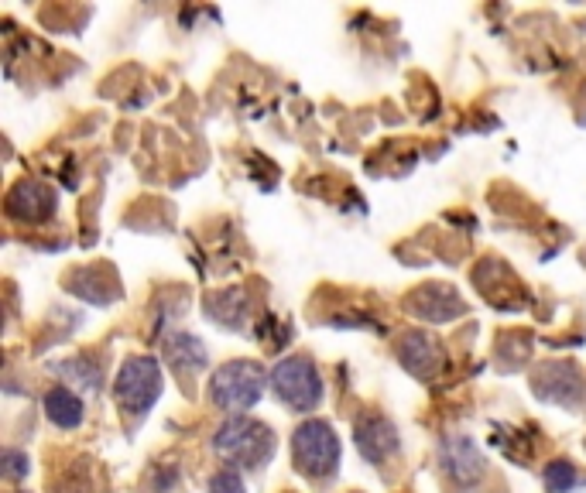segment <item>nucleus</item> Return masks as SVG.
<instances>
[{"mask_svg": "<svg viewBox=\"0 0 586 493\" xmlns=\"http://www.w3.org/2000/svg\"><path fill=\"white\" fill-rule=\"evenodd\" d=\"M213 449L223 459H230V463L247 466V470H261L275 456V435H271L268 425L254 422V418H230L213 435Z\"/></svg>", "mask_w": 586, "mask_h": 493, "instance_id": "obj_1", "label": "nucleus"}, {"mask_svg": "<svg viewBox=\"0 0 586 493\" xmlns=\"http://www.w3.org/2000/svg\"><path fill=\"white\" fill-rule=\"evenodd\" d=\"M292 456L295 470L312 476V480H329L340 466V439H336L333 425L319 422H302L292 435Z\"/></svg>", "mask_w": 586, "mask_h": 493, "instance_id": "obj_2", "label": "nucleus"}, {"mask_svg": "<svg viewBox=\"0 0 586 493\" xmlns=\"http://www.w3.org/2000/svg\"><path fill=\"white\" fill-rule=\"evenodd\" d=\"M264 384H268V377L254 360H230L213 374L210 398L223 411H247L261 401Z\"/></svg>", "mask_w": 586, "mask_h": 493, "instance_id": "obj_3", "label": "nucleus"}, {"mask_svg": "<svg viewBox=\"0 0 586 493\" xmlns=\"http://www.w3.org/2000/svg\"><path fill=\"white\" fill-rule=\"evenodd\" d=\"M114 398L120 411L127 415H144L158 398H162V367L155 357H131L117 370L114 381Z\"/></svg>", "mask_w": 586, "mask_h": 493, "instance_id": "obj_4", "label": "nucleus"}, {"mask_svg": "<svg viewBox=\"0 0 586 493\" xmlns=\"http://www.w3.org/2000/svg\"><path fill=\"white\" fill-rule=\"evenodd\" d=\"M271 387L278 401L288 404L292 411H312L323 401V377L309 357H285L271 370Z\"/></svg>", "mask_w": 586, "mask_h": 493, "instance_id": "obj_5", "label": "nucleus"}, {"mask_svg": "<svg viewBox=\"0 0 586 493\" xmlns=\"http://www.w3.org/2000/svg\"><path fill=\"white\" fill-rule=\"evenodd\" d=\"M535 394L549 404H563V408H576L583 398V374L576 363L569 360H556L545 363V367L535 374Z\"/></svg>", "mask_w": 586, "mask_h": 493, "instance_id": "obj_6", "label": "nucleus"}, {"mask_svg": "<svg viewBox=\"0 0 586 493\" xmlns=\"http://www.w3.org/2000/svg\"><path fill=\"white\" fill-rule=\"evenodd\" d=\"M439 463H443V473L456 487H473L484 476V456H480V449L473 446V439H467V435L446 439L443 449H439Z\"/></svg>", "mask_w": 586, "mask_h": 493, "instance_id": "obj_7", "label": "nucleus"}, {"mask_svg": "<svg viewBox=\"0 0 586 493\" xmlns=\"http://www.w3.org/2000/svg\"><path fill=\"white\" fill-rule=\"evenodd\" d=\"M353 442L367 463H384L398 452V432L384 415H364L353 425Z\"/></svg>", "mask_w": 586, "mask_h": 493, "instance_id": "obj_8", "label": "nucleus"}, {"mask_svg": "<svg viewBox=\"0 0 586 493\" xmlns=\"http://www.w3.org/2000/svg\"><path fill=\"white\" fill-rule=\"evenodd\" d=\"M55 213V192L42 182H18L7 196V216L21 223H45Z\"/></svg>", "mask_w": 586, "mask_h": 493, "instance_id": "obj_9", "label": "nucleus"}, {"mask_svg": "<svg viewBox=\"0 0 586 493\" xmlns=\"http://www.w3.org/2000/svg\"><path fill=\"white\" fill-rule=\"evenodd\" d=\"M467 305L460 302V295L449 285H422L415 295H408V312H415L425 322H449L456 315H463Z\"/></svg>", "mask_w": 586, "mask_h": 493, "instance_id": "obj_10", "label": "nucleus"}, {"mask_svg": "<svg viewBox=\"0 0 586 493\" xmlns=\"http://www.w3.org/2000/svg\"><path fill=\"white\" fill-rule=\"evenodd\" d=\"M398 357H401V363H405L408 374H415L419 381H429V377L439 370V363H443V353H439V346L432 343V336H425V333L401 336Z\"/></svg>", "mask_w": 586, "mask_h": 493, "instance_id": "obj_11", "label": "nucleus"}, {"mask_svg": "<svg viewBox=\"0 0 586 493\" xmlns=\"http://www.w3.org/2000/svg\"><path fill=\"white\" fill-rule=\"evenodd\" d=\"M162 353H165V363L175 370V374H182V377H196L199 370L206 367V346L199 343L192 333H168L165 336V343H162Z\"/></svg>", "mask_w": 586, "mask_h": 493, "instance_id": "obj_12", "label": "nucleus"}, {"mask_svg": "<svg viewBox=\"0 0 586 493\" xmlns=\"http://www.w3.org/2000/svg\"><path fill=\"white\" fill-rule=\"evenodd\" d=\"M45 415L52 425L59 428H76L83 422V401L69 391V387H52L45 394Z\"/></svg>", "mask_w": 586, "mask_h": 493, "instance_id": "obj_13", "label": "nucleus"}, {"mask_svg": "<svg viewBox=\"0 0 586 493\" xmlns=\"http://www.w3.org/2000/svg\"><path fill=\"white\" fill-rule=\"evenodd\" d=\"M545 487H549V493H569L576 487V466L566 459H552L545 466Z\"/></svg>", "mask_w": 586, "mask_h": 493, "instance_id": "obj_14", "label": "nucleus"}, {"mask_svg": "<svg viewBox=\"0 0 586 493\" xmlns=\"http://www.w3.org/2000/svg\"><path fill=\"white\" fill-rule=\"evenodd\" d=\"M62 374H76L79 377V381H83L86 387H100V367H96V363L93 360H86V357H76V360H69V363H62Z\"/></svg>", "mask_w": 586, "mask_h": 493, "instance_id": "obj_15", "label": "nucleus"}, {"mask_svg": "<svg viewBox=\"0 0 586 493\" xmlns=\"http://www.w3.org/2000/svg\"><path fill=\"white\" fill-rule=\"evenodd\" d=\"M210 493H244V480H240L237 470H220V473H213Z\"/></svg>", "mask_w": 586, "mask_h": 493, "instance_id": "obj_16", "label": "nucleus"}, {"mask_svg": "<svg viewBox=\"0 0 586 493\" xmlns=\"http://www.w3.org/2000/svg\"><path fill=\"white\" fill-rule=\"evenodd\" d=\"M4 463H7V476H11V480H18V476H24V473H28V456H24V452H14V449H7Z\"/></svg>", "mask_w": 586, "mask_h": 493, "instance_id": "obj_17", "label": "nucleus"}]
</instances>
